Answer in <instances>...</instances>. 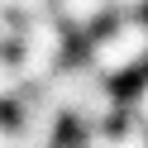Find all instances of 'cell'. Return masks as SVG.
I'll return each instance as SVG.
<instances>
[{"label": "cell", "instance_id": "cell-1", "mask_svg": "<svg viewBox=\"0 0 148 148\" xmlns=\"http://www.w3.org/2000/svg\"><path fill=\"white\" fill-rule=\"evenodd\" d=\"M62 148H77V143H72V138H67V143H62Z\"/></svg>", "mask_w": 148, "mask_h": 148}]
</instances>
